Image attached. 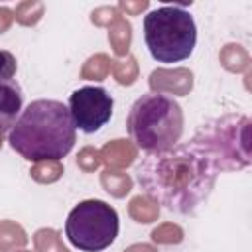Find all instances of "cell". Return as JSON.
<instances>
[{"label":"cell","mask_w":252,"mask_h":252,"mask_svg":"<svg viewBox=\"0 0 252 252\" xmlns=\"http://www.w3.org/2000/svg\"><path fill=\"white\" fill-rule=\"evenodd\" d=\"M100 185L108 195H112L116 199H122L132 189V177L128 173H124L122 169H108L106 167L100 173Z\"/></svg>","instance_id":"7c38bea8"},{"label":"cell","mask_w":252,"mask_h":252,"mask_svg":"<svg viewBox=\"0 0 252 252\" xmlns=\"http://www.w3.org/2000/svg\"><path fill=\"white\" fill-rule=\"evenodd\" d=\"M110 73L120 85H132L138 79V63L136 57L128 55L126 59L110 61Z\"/></svg>","instance_id":"ac0fdd59"},{"label":"cell","mask_w":252,"mask_h":252,"mask_svg":"<svg viewBox=\"0 0 252 252\" xmlns=\"http://www.w3.org/2000/svg\"><path fill=\"white\" fill-rule=\"evenodd\" d=\"M100 158H102V163L108 165V169H122L136 161L138 148L130 140H112L102 146Z\"/></svg>","instance_id":"30bf717a"},{"label":"cell","mask_w":252,"mask_h":252,"mask_svg":"<svg viewBox=\"0 0 252 252\" xmlns=\"http://www.w3.org/2000/svg\"><path fill=\"white\" fill-rule=\"evenodd\" d=\"M220 63L232 71V73H240L248 69V53L242 49V45L236 43H228L222 47L220 51Z\"/></svg>","instance_id":"e0dca14e"},{"label":"cell","mask_w":252,"mask_h":252,"mask_svg":"<svg viewBox=\"0 0 252 252\" xmlns=\"http://www.w3.org/2000/svg\"><path fill=\"white\" fill-rule=\"evenodd\" d=\"M12 22H14V12H12L10 8L2 6V8H0V33H4V32L12 26Z\"/></svg>","instance_id":"484cf974"},{"label":"cell","mask_w":252,"mask_h":252,"mask_svg":"<svg viewBox=\"0 0 252 252\" xmlns=\"http://www.w3.org/2000/svg\"><path fill=\"white\" fill-rule=\"evenodd\" d=\"M124 252H158L152 244H144V242H140V244H132V246H128Z\"/></svg>","instance_id":"4316f807"},{"label":"cell","mask_w":252,"mask_h":252,"mask_svg":"<svg viewBox=\"0 0 252 252\" xmlns=\"http://www.w3.org/2000/svg\"><path fill=\"white\" fill-rule=\"evenodd\" d=\"M144 39L152 57L159 63L187 59L197 43V26L181 6H161L144 18Z\"/></svg>","instance_id":"277c9868"},{"label":"cell","mask_w":252,"mask_h":252,"mask_svg":"<svg viewBox=\"0 0 252 252\" xmlns=\"http://www.w3.org/2000/svg\"><path fill=\"white\" fill-rule=\"evenodd\" d=\"M217 175L215 159L193 140L165 152L146 154L136 169L146 197L179 215L195 213L209 199Z\"/></svg>","instance_id":"6da1fadb"},{"label":"cell","mask_w":252,"mask_h":252,"mask_svg":"<svg viewBox=\"0 0 252 252\" xmlns=\"http://www.w3.org/2000/svg\"><path fill=\"white\" fill-rule=\"evenodd\" d=\"M0 148H2V132H0Z\"/></svg>","instance_id":"f1b7e54d"},{"label":"cell","mask_w":252,"mask_h":252,"mask_svg":"<svg viewBox=\"0 0 252 252\" xmlns=\"http://www.w3.org/2000/svg\"><path fill=\"white\" fill-rule=\"evenodd\" d=\"M16 69H18L16 57L10 51L0 49V81H12V77L16 75Z\"/></svg>","instance_id":"603a6c76"},{"label":"cell","mask_w":252,"mask_h":252,"mask_svg":"<svg viewBox=\"0 0 252 252\" xmlns=\"http://www.w3.org/2000/svg\"><path fill=\"white\" fill-rule=\"evenodd\" d=\"M116 18H120V14H118V8L114 6H102L91 14V22L96 26H110Z\"/></svg>","instance_id":"cb8c5ba5"},{"label":"cell","mask_w":252,"mask_h":252,"mask_svg":"<svg viewBox=\"0 0 252 252\" xmlns=\"http://www.w3.org/2000/svg\"><path fill=\"white\" fill-rule=\"evenodd\" d=\"M108 41L110 47L116 55H128L130 43H132V26L126 18H116L110 26H108Z\"/></svg>","instance_id":"8fae6325"},{"label":"cell","mask_w":252,"mask_h":252,"mask_svg":"<svg viewBox=\"0 0 252 252\" xmlns=\"http://www.w3.org/2000/svg\"><path fill=\"white\" fill-rule=\"evenodd\" d=\"M33 244H35V252H71L63 244L61 234L55 228H39L33 234Z\"/></svg>","instance_id":"2e32d148"},{"label":"cell","mask_w":252,"mask_h":252,"mask_svg":"<svg viewBox=\"0 0 252 252\" xmlns=\"http://www.w3.org/2000/svg\"><path fill=\"white\" fill-rule=\"evenodd\" d=\"M126 130L136 148L146 154L173 148L183 134V110L167 94H142L130 108Z\"/></svg>","instance_id":"3957f363"},{"label":"cell","mask_w":252,"mask_h":252,"mask_svg":"<svg viewBox=\"0 0 252 252\" xmlns=\"http://www.w3.org/2000/svg\"><path fill=\"white\" fill-rule=\"evenodd\" d=\"M128 213H130V217H132L136 222L148 224V222L158 220V217H159V205L154 203V201H152L150 197H146V195H136V197L130 201V205H128Z\"/></svg>","instance_id":"5bb4252c"},{"label":"cell","mask_w":252,"mask_h":252,"mask_svg":"<svg viewBox=\"0 0 252 252\" xmlns=\"http://www.w3.org/2000/svg\"><path fill=\"white\" fill-rule=\"evenodd\" d=\"M8 142L28 161H61L77 142V128L63 102L39 98L26 106L12 126Z\"/></svg>","instance_id":"7a4b0ae2"},{"label":"cell","mask_w":252,"mask_h":252,"mask_svg":"<svg viewBox=\"0 0 252 252\" xmlns=\"http://www.w3.org/2000/svg\"><path fill=\"white\" fill-rule=\"evenodd\" d=\"M65 236L83 252H100L118 236V213L100 199L81 201L67 217Z\"/></svg>","instance_id":"8992f818"},{"label":"cell","mask_w":252,"mask_h":252,"mask_svg":"<svg viewBox=\"0 0 252 252\" xmlns=\"http://www.w3.org/2000/svg\"><path fill=\"white\" fill-rule=\"evenodd\" d=\"M150 89L158 94L185 96L193 89V73L189 69H156L150 75Z\"/></svg>","instance_id":"ba28073f"},{"label":"cell","mask_w":252,"mask_h":252,"mask_svg":"<svg viewBox=\"0 0 252 252\" xmlns=\"http://www.w3.org/2000/svg\"><path fill=\"white\" fill-rule=\"evenodd\" d=\"M148 6H150V2H148V0H138V2L120 0V2H118V8H120V10H124L126 14H130V16H138V14H142Z\"/></svg>","instance_id":"d4e9b609"},{"label":"cell","mask_w":252,"mask_h":252,"mask_svg":"<svg viewBox=\"0 0 252 252\" xmlns=\"http://www.w3.org/2000/svg\"><path fill=\"white\" fill-rule=\"evenodd\" d=\"M32 177L37 183H53L63 175V163L57 159H47V161H37L32 167Z\"/></svg>","instance_id":"d6986e66"},{"label":"cell","mask_w":252,"mask_h":252,"mask_svg":"<svg viewBox=\"0 0 252 252\" xmlns=\"http://www.w3.org/2000/svg\"><path fill=\"white\" fill-rule=\"evenodd\" d=\"M24 94L16 81H0V132L12 130L22 110Z\"/></svg>","instance_id":"9c48e42d"},{"label":"cell","mask_w":252,"mask_h":252,"mask_svg":"<svg viewBox=\"0 0 252 252\" xmlns=\"http://www.w3.org/2000/svg\"><path fill=\"white\" fill-rule=\"evenodd\" d=\"M102 163L100 158V150L93 148V146H85L79 154H77V165L85 171V173H93L94 169H98Z\"/></svg>","instance_id":"7402d4cb"},{"label":"cell","mask_w":252,"mask_h":252,"mask_svg":"<svg viewBox=\"0 0 252 252\" xmlns=\"http://www.w3.org/2000/svg\"><path fill=\"white\" fill-rule=\"evenodd\" d=\"M110 57L106 53H96L89 57L81 69V79L87 81H104L110 73Z\"/></svg>","instance_id":"9a60e30c"},{"label":"cell","mask_w":252,"mask_h":252,"mask_svg":"<svg viewBox=\"0 0 252 252\" xmlns=\"http://www.w3.org/2000/svg\"><path fill=\"white\" fill-rule=\"evenodd\" d=\"M28 244L26 230L14 220H0V252H14Z\"/></svg>","instance_id":"4fadbf2b"},{"label":"cell","mask_w":252,"mask_h":252,"mask_svg":"<svg viewBox=\"0 0 252 252\" xmlns=\"http://www.w3.org/2000/svg\"><path fill=\"white\" fill-rule=\"evenodd\" d=\"M14 252H30V250H14Z\"/></svg>","instance_id":"83f0119b"},{"label":"cell","mask_w":252,"mask_h":252,"mask_svg":"<svg viewBox=\"0 0 252 252\" xmlns=\"http://www.w3.org/2000/svg\"><path fill=\"white\" fill-rule=\"evenodd\" d=\"M152 240L158 244H179L183 240V230L173 222H163L152 230Z\"/></svg>","instance_id":"44dd1931"},{"label":"cell","mask_w":252,"mask_h":252,"mask_svg":"<svg viewBox=\"0 0 252 252\" xmlns=\"http://www.w3.org/2000/svg\"><path fill=\"white\" fill-rule=\"evenodd\" d=\"M114 100L102 87H81L69 98V112L75 128L93 134L112 116Z\"/></svg>","instance_id":"52a82bcc"},{"label":"cell","mask_w":252,"mask_h":252,"mask_svg":"<svg viewBox=\"0 0 252 252\" xmlns=\"http://www.w3.org/2000/svg\"><path fill=\"white\" fill-rule=\"evenodd\" d=\"M43 10H45L43 2H35V0H32V2H20L16 6L14 18L22 26H33V24H37L41 20Z\"/></svg>","instance_id":"ffe728a7"},{"label":"cell","mask_w":252,"mask_h":252,"mask_svg":"<svg viewBox=\"0 0 252 252\" xmlns=\"http://www.w3.org/2000/svg\"><path fill=\"white\" fill-rule=\"evenodd\" d=\"M191 140L211 154L219 171H236L252 163L250 118L244 114H224L203 122Z\"/></svg>","instance_id":"5b68a950"}]
</instances>
